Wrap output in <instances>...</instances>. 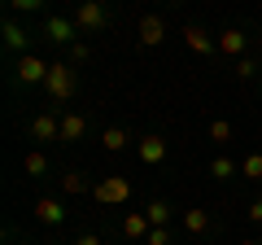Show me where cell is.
Wrapping results in <instances>:
<instances>
[{"instance_id":"8fae6325","label":"cell","mask_w":262,"mask_h":245,"mask_svg":"<svg viewBox=\"0 0 262 245\" xmlns=\"http://www.w3.org/2000/svg\"><path fill=\"white\" fill-rule=\"evenodd\" d=\"M136 153H140V162L158 167V162H166V140H162V136H140V140H136Z\"/></svg>"},{"instance_id":"30bf717a","label":"cell","mask_w":262,"mask_h":245,"mask_svg":"<svg viewBox=\"0 0 262 245\" xmlns=\"http://www.w3.org/2000/svg\"><path fill=\"white\" fill-rule=\"evenodd\" d=\"M184 44L192 48V53H201V57L219 53V39L210 35V31H201V27H184Z\"/></svg>"},{"instance_id":"7a4b0ae2","label":"cell","mask_w":262,"mask_h":245,"mask_svg":"<svg viewBox=\"0 0 262 245\" xmlns=\"http://www.w3.org/2000/svg\"><path fill=\"white\" fill-rule=\"evenodd\" d=\"M92 197L101 206H122V201H131V179L127 175H105L92 184Z\"/></svg>"},{"instance_id":"6da1fadb","label":"cell","mask_w":262,"mask_h":245,"mask_svg":"<svg viewBox=\"0 0 262 245\" xmlns=\"http://www.w3.org/2000/svg\"><path fill=\"white\" fill-rule=\"evenodd\" d=\"M44 92H48V101H53V110H61V105L75 96V66H70V62H53V70H48V79H44Z\"/></svg>"},{"instance_id":"f1b7e54d","label":"cell","mask_w":262,"mask_h":245,"mask_svg":"<svg viewBox=\"0 0 262 245\" xmlns=\"http://www.w3.org/2000/svg\"><path fill=\"white\" fill-rule=\"evenodd\" d=\"M241 245H262V241H258V236H253V241H241Z\"/></svg>"},{"instance_id":"7c38bea8","label":"cell","mask_w":262,"mask_h":245,"mask_svg":"<svg viewBox=\"0 0 262 245\" xmlns=\"http://www.w3.org/2000/svg\"><path fill=\"white\" fill-rule=\"evenodd\" d=\"M5 48H9V53H18V57L31 53V35L18 27V18H5Z\"/></svg>"},{"instance_id":"3957f363","label":"cell","mask_w":262,"mask_h":245,"mask_svg":"<svg viewBox=\"0 0 262 245\" xmlns=\"http://www.w3.org/2000/svg\"><path fill=\"white\" fill-rule=\"evenodd\" d=\"M70 18H75L79 35H96V31L105 27V18H110V13H105L101 0H83V5H75V13H70Z\"/></svg>"},{"instance_id":"2e32d148","label":"cell","mask_w":262,"mask_h":245,"mask_svg":"<svg viewBox=\"0 0 262 245\" xmlns=\"http://www.w3.org/2000/svg\"><path fill=\"white\" fill-rule=\"evenodd\" d=\"M144 215H149L153 228H170V206H166V201H149V206H144Z\"/></svg>"},{"instance_id":"5b68a950","label":"cell","mask_w":262,"mask_h":245,"mask_svg":"<svg viewBox=\"0 0 262 245\" xmlns=\"http://www.w3.org/2000/svg\"><path fill=\"white\" fill-rule=\"evenodd\" d=\"M44 39H53V44H79V27L75 18H61V13H48L44 18Z\"/></svg>"},{"instance_id":"4316f807","label":"cell","mask_w":262,"mask_h":245,"mask_svg":"<svg viewBox=\"0 0 262 245\" xmlns=\"http://www.w3.org/2000/svg\"><path fill=\"white\" fill-rule=\"evenodd\" d=\"M75 245H105V241H101V236H96V232H83V236H79Z\"/></svg>"},{"instance_id":"277c9868","label":"cell","mask_w":262,"mask_h":245,"mask_svg":"<svg viewBox=\"0 0 262 245\" xmlns=\"http://www.w3.org/2000/svg\"><path fill=\"white\" fill-rule=\"evenodd\" d=\"M18 84H27V88H44V79H48V70H53V62H44V57H35V53H27V57H18Z\"/></svg>"},{"instance_id":"ba28073f","label":"cell","mask_w":262,"mask_h":245,"mask_svg":"<svg viewBox=\"0 0 262 245\" xmlns=\"http://www.w3.org/2000/svg\"><path fill=\"white\" fill-rule=\"evenodd\" d=\"M31 215H35V219H39L44 228H61V223H66V206H61L57 197H39Z\"/></svg>"},{"instance_id":"9a60e30c","label":"cell","mask_w":262,"mask_h":245,"mask_svg":"<svg viewBox=\"0 0 262 245\" xmlns=\"http://www.w3.org/2000/svg\"><path fill=\"white\" fill-rule=\"evenodd\" d=\"M127 140H131V136L122 132V127H105V132H101V149H110V153H122Z\"/></svg>"},{"instance_id":"5bb4252c","label":"cell","mask_w":262,"mask_h":245,"mask_svg":"<svg viewBox=\"0 0 262 245\" xmlns=\"http://www.w3.org/2000/svg\"><path fill=\"white\" fill-rule=\"evenodd\" d=\"M245 44H249L245 31H236V27L219 31V53H223V57H236V62H241V57H245Z\"/></svg>"},{"instance_id":"ffe728a7","label":"cell","mask_w":262,"mask_h":245,"mask_svg":"<svg viewBox=\"0 0 262 245\" xmlns=\"http://www.w3.org/2000/svg\"><path fill=\"white\" fill-rule=\"evenodd\" d=\"M22 167H27V175H44V171H48V158H44V153H39V149H31L27 153V158H22Z\"/></svg>"},{"instance_id":"83f0119b","label":"cell","mask_w":262,"mask_h":245,"mask_svg":"<svg viewBox=\"0 0 262 245\" xmlns=\"http://www.w3.org/2000/svg\"><path fill=\"white\" fill-rule=\"evenodd\" d=\"M249 219H253V223H262V197H258V201L249 206Z\"/></svg>"},{"instance_id":"ac0fdd59","label":"cell","mask_w":262,"mask_h":245,"mask_svg":"<svg viewBox=\"0 0 262 245\" xmlns=\"http://www.w3.org/2000/svg\"><path fill=\"white\" fill-rule=\"evenodd\" d=\"M61 189H66V193H88L92 184H88L83 171H66V175H61Z\"/></svg>"},{"instance_id":"4fadbf2b","label":"cell","mask_w":262,"mask_h":245,"mask_svg":"<svg viewBox=\"0 0 262 245\" xmlns=\"http://www.w3.org/2000/svg\"><path fill=\"white\" fill-rule=\"evenodd\" d=\"M149 232H153V223H149L144 210H131V215L122 219V236H127V241H149Z\"/></svg>"},{"instance_id":"484cf974","label":"cell","mask_w":262,"mask_h":245,"mask_svg":"<svg viewBox=\"0 0 262 245\" xmlns=\"http://www.w3.org/2000/svg\"><path fill=\"white\" fill-rule=\"evenodd\" d=\"M13 13H39V0H13Z\"/></svg>"},{"instance_id":"d4e9b609","label":"cell","mask_w":262,"mask_h":245,"mask_svg":"<svg viewBox=\"0 0 262 245\" xmlns=\"http://www.w3.org/2000/svg\"><path fill=\"white\" fill-rule=\"evenodd\" d=\"M144 245H170V228H153Z\"/></svg>"},{"instance_id":"52a82bcc","label":"cell","mask_w":262,"mask_h":245,"mask_svg":"<svg viewBox=\"0 0 262 245\" xmlns=\"http://www.w3.org/2000/svg\"><path fill=\"white\" fill-rule=\"evenodd\" d=\"M136 35H140V44H144V48H158L162 39H166V22H162L158 13H144L140 27H136Z\"/></svg>"},{"instance_id":"e0dca14e","label":"cell","mask_w":262,"mask_h":245,"mask_svg":"<svg viewBox=\"0 0 262 245\" xmlns=\"http://www.w3.org/2000/svg\"><path fill=\"white\" fill-rule=\"evenodd\" d=\"M184 228H188L192 236H201V232L210 228V215H206V210H184Z\"/></svg>"},{"instance_id":"603a6c76","label":"cell","mask_w":262,"mask_h":245,"mask_svg":"<svg viewBox=\"0 0 262 245\" xmlns=\"http://www.w3.org/2000/svg\"><path fill=\"white\" fill-rule=\"evenodd\" d=\"M253 75H258L253 57H241V62H236V79H253Z\"/></svg>"},{"instance_id":"44dd1931","label":"cell","mask_w":262,"mask_h":245,"mask_svg":"<svg viewBox=\"0 0 262 245\" xmlns=\"http://www.w3.org/2000/svg\"><path fill=\"white\" fill-rule=\"evenodd\" d=\"M210 175H214V179H232V175H236V162H232V158H223V153H219V158L210 162Z\"/></svg>"},{"instance_id":"cb8c5ba5","label":"cell","mask_w":262,"mask_h":245,"mask_svg":"<svg viewBox=\"0 0 262 245\" xmlns=\"http://www.w3.org/2000/svg\"><path fill=\"white\" fill-rule=\"evenodd\" d=\"M88 57H92V48H88L83 39H79V44H70V62H75V66H79V62H88Z\"/></svg>"},{"instance_id":"9c48e42d","label":"cell","mask_w":262,"mask_h":245,"mask_svg":"<svg viewBox=\"0 0 262 245\" xmlns=\"http://www.w3.org/2000/svg\"><path fill=\"white\" fill-rule=\"evenodd\" d=\"M88 136V118L79 110H61V145H75Z\"/></svg>"},{"instance_id":"8992f818","label":"cell","mask_w":262,"mask_h":245,"mask_svg":"<svg viewBox=\"0 0 262 245\" xmlns=\"http://www.w3.org/2000/svg\"><path fill=\"white\" fill-rule=\"evenodd\" d=\"M31 140H39V145H48V140H61V114H57V110L35 114V118H31Z\"/></svg>"},{"instance_id":"7402d4cb","label":"cell","mask_w":262,"mask_h":245,"mask_svg":"<svg viewBox=\"0 0 262 245\" xmlns=\"http://www.w3.org/2000/svg\"><path fill=\"white\" fill-rule=\"evenodd\" d=\"M241 175L245 179H262V153H249V158L241 162Z\"/></svg>"},{"instance_id":"d6986e66","label":"cell","mask_w":262,"mask_h":245,"mask_svg":"<svg viewBox=\"0 0 262 245\" xmlns=\"http://www.w3.org/2000/svg\"><path fill=\"white\" fill-rule=\"evenodd\" d=\"M232 136H236V127H232L227 118H214V122H210V140H214V145H227Z\"/></svg>"}]
</instances>
